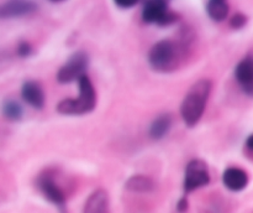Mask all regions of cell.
I'll list each match as a JSON object with an SVG mask.
<instances>
[{
	"mask_svg": "<svg viewBox=\"0 0 253 213\" xmlns=\"http://www.w3.org/2000/svg\"><path fill=\"white\" fill-rule=\"evenodd\" d=\"M252 139H253V136L250 135L249 138H247V140H246V148H247V150L250 151V153H251V151L253 150V148H252Z\"/></svg>",
	"mask_w": 253,
	"mask_h": 213,
	"instance_id": "obj_22",
	"label": "cell"
},
{
	"mask_svg": "<svg viewBox=\"0 0 253 213\" xmlns=\"http://www.w3.org/2000/svg\"><path fill=\"white\" fill-rule=\"evenodd\" d=\"M247 21H249V17L246 15L241 14V12H237L230 20V26L232 29H241V27H244L247 24Z\"/></svg>",
	"mask_w": 253,
	"mask_h": 213,
	"instance_id": "obj_17",
	"label": "cell"
},
{
	"mask_svg": "<svg viewBox=\"0 0 253 213\" xmlns=\"http://www.w3.org/2000/svg\"><path fill=\"white\" fill-rule=\"evenodd\" d=\"M83 213H111L110 198L104 188H98L86 198Z\"/></svg>",
	"mask_w": 253,
	"mask_h": 213,
	"instance_id": "obj_11",
	"label": "cell"
},
{
	"mask_svg": "<svg viewBox=\"0 0 253 213\" xmlns=\"http://www.w3.org/2000/svg\"><path fill=\"white\" fill-rule=\"evenodd\" d=\"M184 42H173L172 40H161L153 45L148 53V63L156 72H172L178 68L184 50Z\"/></svg>",
	"mask_w": 253,
	"mask_h": 213,
	"instance_id": "obj_2",
	"label": "cell"
},
{
	"mask_svg": "<svg viewBox=\"0 0 253 213\" xmlns=\"http://www.w3.org/2000/svg\"><path fill=\"white\" fill-rule=\"evenodd\" d=\"M229 4L224 0H210L207 4V12L212 21H224L229 15Z\"/></svg>",
	"mask_w": 253,
	"mask_h": 213,
	"instance_id": "obj_15",
	"label": "cell"
},
{
	"mask_svg": "<svg viewBox=\"0 0 253 213\" xmlns=\"http://www.w3.org/2000/svg\"><path fill=\"white\" fill-rule=\"evenodd\" d=\"M37 187H39L40 192L42 193L44 198L52 205L57 206L61 208H64V203H66V196L62 188L54 182L53 177L49 173H41L37 178Z\"/></svg>",
	"mask_w": 253,
	"mask_h": 213,
	"instance_id": "obj_6",
	"label": "cell"
},
{
	"mask_svg": "<svg viewBox=\"0 0 253 213\" xmlns=\"http://www.w3.org/2000/svg\"><path fill=\"white\" fill-rule=\"evenodd\" d=\"M177 210H178V212H180V213H184L185 211L188 210V200H187V198H185V197L180 198L179 202H178V205H177Z\"/></svg>",
	"mask_w": 253,
	"mask_h": 213,
	"instance_id": "obj_21",
	"label": "cell"
},
{
	"mask_svg": "<svg viewBox=\"0 0 253 213\" xmlns=\"http://www.w3.org/2000/svg\"><path fill=\"white\" fill-rule=\"evenodd\" d=\"M177 20H178L177 14H174V12H172V11H168L167 15L163 17V20L161 21V24L158 25V26H169V25L174 24Z\"/></svg>",
	"mask_w": 253,
	"mask_h": 213,
	"instance_id": "obj_19",
	"label": "cell"
},
{
	"mask_svg": "<svg viewBox=\"0 0 253 213\" xmlns=\"http://www.w3.org/2000/svg\"><path fill=\"white\" fill-rule=\"evenodd\" d=\"M115 4L121 9H130L137 4L136 0H115Z\"/></svg>",
	"mask_w": 253,
	"mask_h": 213,
	"instance_id": "obj_20",
	"label": "cell"
},
{
	"mask_svg": "<svg viewBox=\"0 0 253 213\" xmlns=\"http://www.w3.org/2000/svg\"><path fill=\"white\" fill-rule=\"evenodd\" d=\"M16 52H17V54H19L20 57H29L30 54L34 52V50H32L31 45H30L29 42L22 41V42H20L19 45H17Z\"/></svg>",
	"mask_w": 253,
	"mask_h": 213,
	"instance_id": "obj_18",
	"label": "cell"
},
{
	"mask_svg": "<svg viewBox=\"0 0 253 213\" xmlns=\"http://www.w3.org/2000/svg\"><path fill=\"white\" fill-rule=\"evenodd\" d=\"M1 113L9 120L19 121L24 116V109L19 102L14 101V99H6L1 104Z\"/></svg>",
	"mask_w": 253,
	"mask_h": 213,
	"instance_id": "obj_16",
	"label": "cell"
},
{
	"mask_svg": "<svg viewBox=\"0 0 253 213\" xmlns=\"http://www.w3.org/2000/svg\"><path fill=\"white\" fill-rule=\"evenodd\" d=\"M249 175L240 167H229L222 173V182L227 190L232 192H240L249 185Z\"/></svg>",
	"mask_w": 253,
	"mask_h": 213,
	"instance_id": "obj_10",
	"label": "cell"
},
{
	"mask_svg": "<svg viewBox=\"0 0 253 213\" xmlns=\"http://www.w3.org/2000/svg\"><path fill=\"white\" fill-rule=\"evenodd\" d=\"M169 11L168 2L163 0H151L145 2L142 9V20L146 24L160 25L163 17Z\"/></svg>",
	"mask_w": 253,
	"mask_h": 213,
	"instance_id": "obj_12",
	"label": "cell"
},
{
	"mask_svg": "<svg viewBox=\"0 0 253 213\" xmlns=\"http://www.w3.org/2000/svg\"><path fill=\"white\" fill-rule=\"evenodd\" d=\"M235 77L244 93L251 97L253 94V61L251 56L245 57L239 62L235 68Z\"/></svg>",
	"mask_w": 253,
	"mask_h": 213,
	"instance_id": "obj_8",
	"label": "cell"
},
{
	"mask_svg": "<svg viewBox=\"0 0 253 213\" xmlns=\"http://www.w3.org/2000/svg\"><path fill=\"white\" fill-rule=\"evenodd\" d=\"M172 123L173 118L169 113L160 114L157 118L153 119L150 125V129H148L151 139H153V140H161L162 138H165L169 133Z\"/></svg>",
	"mask_w": 253,
	"mask_h": 213,
	"instance_id": "obj_13",
	"label": "cell"
},
{
	"mask_svg": "<svg viewBox=\"0 0 253 213\" xmlns=\"http://www.w3.org/2000/svg\"><path fill=\"white\" fill-rule=\"evenodd\" d=\"M39 5L32 1H9L0 4V19H14L35 14Z\"/></svg>",
	"mask_w": 253,
	"mask_h": 213,
	"instance_id": "obj_7",
	"label": "cell"
},
{
	"mask_svg": "<svg viewBox=\"0 0 253 213\" xmlns=\"http://www.w3.org/2000/svg\"><path fill=\"white\" fill-rule=\"evenodd\" d=\"M210 182L209 168L205 161L200 159H194L188 162L185 167L184 175V191L187 193L197 190V188L204 187Z\"/></svg>",
	"mask_w": 253,
	"mask_h": 213,
	"instance_id": "obj_5",
	"label": "cell"
},
{
	"mask_svg": "<svg viewBox=\"0 0 253 213\" xmlns=\"http://www.w3.org/2000/svg\"><path fill=\"white\" fill-rule=\"evenodd\" d=\"M21 98L32 108L42 109L44 106V92L39 82L26 81L21 87Z\"/></svg>",
	"mask_w": 253,
	"mask_h": 213,
	"instance_id": "obj_9",
	"label": "cell"
},
{
	"mask_svg": "<svg viewBox=\"0 0 253 213\" xmlns=\"http://www.w3.org/2000/svg\"><path fill=\"white\" fill-rule=\"evenodd\" d=\"M89 66V56L84 51H77L67 59L66 63L57 72V81L61 84L72 83L73 81H78L82 76L86 74V69Z\"/></svg>",
	"mask_w": 253,
	"mask_h": 213,
	"instance_id": "obj_4",
	"label": "cell"
},
{
	"mask_svg": "<svg viewBox=\"0 0 253 213\" xmlns=\"http://www.w3.org/2000/svg\"><path fill=\"white\" fill-rule=\"evenodd\" d=\"M212 83L210 79H199L185 94L180 104V115L185 125L193 128L199 123L204 114Z\"/></svg>",
	"mask_w": 253,
	"mask_h": 213,
	"instance_id": "obj_1",
	"label": "cell"
},
{
	"mask_svg": "<svg viewBox=\"0 0 253 213\" xmlns=\"http://www.w3.org/2000/svg\"><path fill=\"white\" fill-rule=\"evenodd\" d=\"M78 98L63 99L57 106V111L63 115H83L93 111L96 106V92L86 74L78 79Z\"/></svg>",
	"mask_w": 253,
	"mask_h": 213,
	"instance_id": "obj_3",
	"label": "cell"
},
{
	"mask_svg": "<svg viewBox=\"0 0 253 213\" xmlns=\"http://www.w3.org/2000/svg\"><path fill=\"white\" fill-rule=\"evenodd\" d=\"M126 190L131 192L148 193L156 188L155 181L146 175H133L126 181Z\"/></svg>",
	"mask_w": 253,
	"mask_h": 213,
	"instance_id": "obj_14",
	"label": "cell"
}]
</instances>
